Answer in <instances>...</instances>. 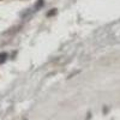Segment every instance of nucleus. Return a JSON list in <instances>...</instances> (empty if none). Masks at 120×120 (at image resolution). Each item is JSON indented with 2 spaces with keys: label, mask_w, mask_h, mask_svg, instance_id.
<instances>
[{
  "label": "nucleus",
  "mask_w": 120,
  "mask_h": 120,
  "mask_svg": "<svg viewBox=\"0 0 120 120\" xmlns=\"http://www.w3.org/2000/svg\"><path fill=\"white\" fill-rule=\"evenodd\" d=\"M6 59H7V53H5V52L0 53V64H4L6 61Z\"/></svg>",
  "instance_id": "obj_1"
},
{
  "label": "nucleus",
  "mask_w": 120,
  "mask_h": 120,
  "mask_svg": "<svg viewBox=\"0 0 120 120\" xmlns=\"http://www.w3.org/2000/svg\"><path fill=\"white\" fill-rule=\"evenodd\" d=\"M55 13H56V11H55V10H53V11H51V12L48 13V16H52V15H55Z\"/></svg>",
  "instance_id": "obj_2"
}]
</instances>
